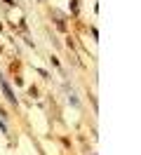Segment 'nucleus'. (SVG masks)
<instances>
[{"label":"nucleus","mask_w":141,"mask_h":155,"mask_svg":"<svg viewBox=\"0 0 141 155\" xmlns=\"http://www.w3.org/2000/svg\"><path fill=\"white\" fill-rule=\"evenodd\" d=\"M2 89H5V94H7V99H9V101H12V104H17V97L12 94V89L7 87V82H5V80H2Z\"/></svg>","instance_id":"f257e3e1"}]
</instances>
